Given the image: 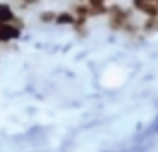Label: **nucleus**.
<instances>
[{"instance_id":"nucleus-3","label":"nucleus","mask_w":158,"mask_h":152,"mask_svg":"<svg viewBox=\"0 0 158 152\" xmlns=\"http://www.w3.org/2000/svg\"><path fill=\"white\" fill-rule=\"evenodd\" d=\"M38 20L44 24H54V20H56V12L54 10H44L38 14Z\"/></svg>"},{"instance_id":"nucleus-2","label":"nucleus","mask_w":158,"mask_h":152,"mask_svg":"<svg viewBox=\"0 0 158 152\" xmlns=\"http://www.w3.org/2000/svg\"><path fill=\"white\" fill-rule=\"evenodd\" d=\"M16 18V10L6 2H0V24L4 22H14Z\"/></svg>"},{"instance_id":"nucleus-1","label":"nucleus","mask_w":158,"mask_h":152,"mask_svg":"<svg viewBox=\"0 0 158 152\" xmlns=\"http://www.w3.org/2000/svg\"><path fill=\"white\" fill-rule=\"evenodd\" d=\"M74 22H76V16H74L72 10L56 12V20H54V24H60V26H74Z\"/></svg>"}]
</instances>
